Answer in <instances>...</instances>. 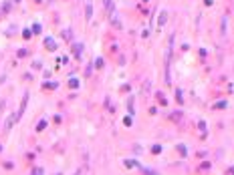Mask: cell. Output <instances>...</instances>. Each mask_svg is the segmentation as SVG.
I'll use <instances>...</instances> for the list:
<instances>
[{"label":"cell","mask_w":234,"mask_h":175,"mask_svg":"<svg viewBox=\"0 0 234 175\" xmlns=\"http://www.w3.org/2000/svg\"><path fill=\"white\" fill-rule=\"evenodd\" d=\"M105 6H107V8H105L107 14H111V12H113V0H105Z\"/></svg>","instance_id":"1"},{"label":"cell","mask_w":234,"mask_h":175,"mask_svg":"<svg viewBox=\"0 0 234 175\" xmlns=\"http://www.w3.org/2000/svg\"><path fill=\"white\" fill-rule=\"evenodd\" d=\"M125 165H127V167H139V165H137V163H135V161H129V159H127V161H125Z\"/></svg>","instance_id":"2"},{"label":"cell","mask_w":234,"mask_h":175,"mask_svg":"<svg viewBox=\"0 0 234 175\" xmlns=\"http://www.w3.org/2000/svg\"><path fill=\"white\" fill-rule=\"evenodd\" d=\"M224 35H226V16L222 18V36H224Z\"/></svg>","instance_id":"3"},{"label":"cell","mask_w":234,"mask_h":175,"mask_svg":"<svg viewBox=\"0 0 234 175\" xmlns=\"http://www.w3.org/2000/svg\"><path fill=\"white\" fill-rule=\"evenodd\" d=\"M2 10H6V12L10 10V2H2Z\"/></svg>","instance_id":"4"},{"label":"cell","mask_w":234,"mask_h":175,"mask_svg":"<svg viewBox=\"0 0 234 175\" xmlns=\"http://www.w3.org/2000/svg\"><path fill=\"white\" fill-rule=\"evenodd\" d=\"M57 175H61V173H57Z\"/></svg>","instance_id":"5"}]
</instances>
